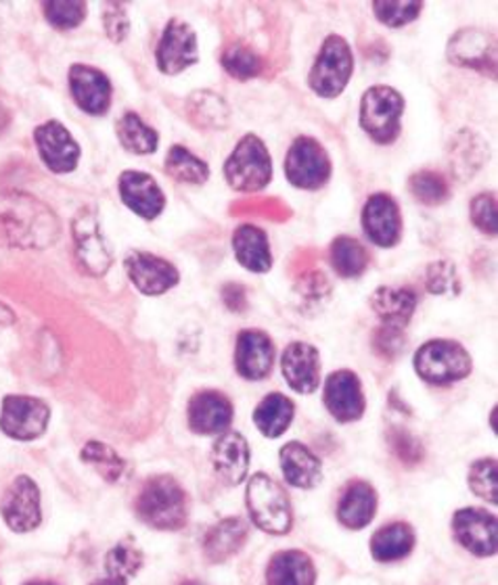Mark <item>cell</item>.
Wrapping results in <instances>:
<instances>
[{"mask_svg":"<svg viewBox=\"0 0 498 585\" xmlns=\"http://www.w3.org/2000/svg\"><path fill=\"white\" fill-rule=\"evenodd\" d=\"M0 232L23 249H44L59 237V223L44 203L25 193H0Z\"/></svg>","mask_w":498,"mask_h":585,"instance_id":"6da1fadb","label":"cell"},{"mask_svg":"<svg viewBox=\"0 0 498 585\" xmlns=\"http://www.w3.org/2000/svg\"><path fill=\"white\" fill-rule=\"evenodd\" d=\"M137 512L153 529L176 531L187 523V494L174 477L158 475L143 485L137 498Z\"/></svg>","mask_w":498,"mask_h":585,"instance_id":"7a4b0ae2","label":"cell"},{"mask_svg":"<svg viewBox=\"0 0 498 585\" xmlns=\"http://www.w3.org/2000/svg\"><path fill=\"white\" fill-rule=\"evenodd\" d=\"M246 500L251 521L262 531L272 535H285L290 531L293 521L290 496L269 475L258 473L249 479Z\"/></svg>","mask_w":498,"mask_h":585,"instance_id":"3957f363","label":"cell"},{"mask_svg":"<svg viewBox=\"0 0 498 585\" xmlns=\"http://www.w3.org/2000/svg\"><path fill=\"white\" fill-rule=\"evenodd\" d=\"M472 356L463 345L448 339L427 342L415 354L416 375L430 384H453L472 372Z\"/></svg>","mask_w":498,"mask_h":585,"instance_id":"277c9868","label":"cell"},{"mask_svg":"<svg viewBox=\"0 0 498 585\" xmlns=\"http://www.w3.org/2000/svg\"><path fill=\"white\" fill-rule=\"evenodd\" d=\"M404 99L390 86H374L360 102V126L379 144H390L400 134Z\"/></svg>","mask_w":498,"mask_h":585,"instance_id":"5b68a950","label":"cell"},{"mask_svg":"<svg viewBox=\"0 0 498 585\" xmlns=\"http://www.w3.org/2000/svg\"><path fill=\"white\" fill-rule=\"evenodd\" d=\"M225 176L241 193L262 191L272 178V160L267 144L258 137H243L225 163Z\"/></svg>","mask_w":498,"mask_h":585,"instance_id":"8992f818","label":"cell"},{"mask_svg":"<svg viewBox=\"0 0 498 585\" xmlns=\"http://www.w3.org/2000/svg\"><path fill=\"white\" fill-rule=\"evenodd\" d=\"M354 59L350 44L342 36H329L323 42V48L312 67L311 84L312 90L323 97V99H335L344 93L348 82L353 78Z\"/></svg>","mask_w":498,"mask_h":585,"instance_id":"52a82bcc","label":"cell"},{"mask_svg":"<svg viewBox=\"0 0 498 585\" xmlns=\"http://www.w3.org/2000/svg\"><path fill=\"white\" fill-rule=\"evenodd\" d=\"M51 410L39 398L7 396L0 405V431L18 442L39 440L48 426Z\"/></svg>","mask_w":498,"mask_h":585,"instance_id":"ba28073f","label":"cell"},{"mask_svg":"<svg viewBox=\"0 0 498 585\" xmlns=\"http://www.w3.org/2000/svg\"><path fill=\"white\" fill-rule=\"evenodd\" d=\"M285 176L295 188L316 191L332 176V162L325 149L311 137H300L285 158Z\"/></svg>","mask_w":498,"mask_h":585,"instance_id":"9c48e42d","label":"cell"},{"mask_svg":"<svg viewBox=\"0 0 498 585\" xmlns=\"http://www.w3.org/2000/svg\"><path fill=\"white\" fill-rule=\"evenodd\" d=\"M0 514L15 533H30L41 526V489L30 477L21 475L2 496Z\"/></svg>","mask_w":498,"mask_h":585,"instance_id":"30bf717a","label":"cell"},{"mask_svg":"<svg viewBox=\"0 0 498 585\" xmlns=\"http://www.w3.org/2000/svg\"><path fill=\"white\" fill-rule=\"evenodd\" d=\"M458 544L476 556H495L498 545L497 517L481 508H463L453 519Z\"/></svg>","mask_w":498,"mask_h":585,"instance_id":"8fae6325","label":"cell"},{"mask_svg":"<svg viewBox=\"0 0 498 585\" xmlns=\"http://www.w3.org/2000/svg\"><path fill=\"white\" fill-rule=\"evenodd\" d=\"M199 59L197 34L187 21L172 20L166 25L162 41L158 44V67L162 74L176 76Z\"/></svg>","mask_w":498,"mask_h":585,"instance_id":"7c38bea8","label":"cell"},{"mask_svg":"<svg viewBox=\"0 0 498 585\" xmlns=\"http://www.w3.org/2000/svg\"><path fill=\"white\" fill-rule=\"evenodd\" d=\"M34 141L44 165L55 174L74 172L80 160V147L59 121H46L36 128Z\"/></svg>","mask_w":498,"mask_h":585,"instance_id":"4fadbf2b","label":"cell"},{"mask_svg":"<svg viewBox=\"0 0 498 585\" xmlns=\"http://www.w3.org/2000/svg\"><path fill=\"white\" fill-rule=\"evenodd\" d=\"M74 241H76V256L78 262L88 274H105L111 256L105 245L104 230L93 209H83L74 220Z\"/></svg>","mask_w":498,"mask_h":585,"instance_id":"5bb4252c","label":"cell"},{"mask_svg":"<svg viewBox=\"0 0 498 585\" xmlns=\"http://www.w3.org/2000/svg\"><path fill=\"white\" fill-rule=\"evenodd\" d=\"M126 272L145 295H164L178 283V270L172 263L145 251H132L126 258Z\"/></svg>","mask_w":498,"mask_h":585,"instance_id":"9a60e30c","label":"cell"},{"mask_svg":"<svg viewBox=\"0 0 498 585\" xmlns=\"http://www.w3.org/2000/svg\"><path fill=\"white\" fill-rule=\"evenodd\" d=\"M325 405L339 423H354L365 414V393L360 379L350 370H337L325 383Z\"/></svg>","mask_w":498,"mask_h":585,"instance_id":"2e32d148","label":"cell"},{"mask_svg":"<svg viewBox=\"0 0 498 585\" xmlns=\"http://www.w3.org/2000/svg\"><path fill=\"white\" fill-rule=\"evenodd\" d=\"M362 230L377 247H394L402 237V218L398 203L386 193L369 197L362 209Z\"/></svg>","mask_w":498,"mask_h":585,"instance_id":"e0dca14e","label":"cell"},{"mask_svg":"<svg viewBox=\"0 0 498 585\" xmlns=\"http://www.w3.org/2000/svg\"><path fill=\"white\" fill-rule=\"evenodd\" d=\"M69 88L76 105L90 116H101L111 105L109 78L90 65L76 63L69 67Z\"/></svg>","mask_w":498,"mask_h":585,"instance_id":"ac0fdd59","label":"cell"},{"mask_svg":"<svg viewBox=\"0 0 498 585\" xmlns=\"http://www.w3.org/2000/svg\"><path fill=\"white\" fill-rule=\"evenodd\" d=\"M274 362V345L262 331H243L237 337L235 366L237 372L248 381H260L269 377Z\"/></svg>","mask_w":498,"mask_h":585,"instance_id":"d6986e66","label":"cell"},{"mask_svg":"<svg viewBox=\"0 0 498 585\" xmlns=\"http://www.w3.org/2000/svg\"><path fill=\"white\" fill-rule=\"evenodd\" d=\"M283 377L293 391L297 393H314L321 384V356L316 347L304 342L291 344L281 358Z\"/></svg>","mask_w":498,"mask_h":585,"instance_id":"ffe728a7","label":"cell"},{"mask_svg":"<svg viewBox=\"0 0 498 585\" xmlns=\"http://www.w3.org/2000/svg\"><path fill=\"white\" fill-rule=\"evenodd\" d=\"M122 202L143 220H155L166 205L164 191L145 172H124L120 176Z\"/></svg>","mask_w":498,"mask_h":585,"instance_id":"44dd1931","label":"cell"},{"mask_svg":"<svg viewBox=\"0 0 498 585\" xmlns=\"http://www.w3.org/2000/svg\"><path fill=\"white\" fill-rule=\"evenodd\" d=\"M448 59L465 69L495 72V42L478 28L461 30L448 44Z\"/></svg>","mask_w":498,"mask_h":585,"instance_id":"7402d4cb","label":"cell"},{"mask_svg":"<svg viewBox=\"0 0 498 585\" xmlns=\"http://www.w3.org/2000/svg\"><path fill=\"white\" fill-rule=\"evenodd\" d=\"M232 421V404L218 391H202L188 404V424L199 435H223Z\"/></svg>","mask_w":498,"mask_h":585,"instance_id":"603a6c76","label":"cell"},{"mask_svg":"<svg viewBox=\"0 0 498 585\" xmlns=\"http://www.w3.org/2000/svg\"><path fill=\"white\" fill-rule=\"evenodd\" d=\"M212 465L218 477L227 484H241L249 470V445L246 437L241 433H223L212 447Z\"/></svg>","mask_w":498,"mask_h":585,"instance_id":"cb8c5ba5","label":"cell"},{"mask_svg":"<svg viewBox=\"0 0 498 585\" xmlns=\"http://www.w3.org/2000/svg\"><path fill=\"white\" fill-rule=\"evenodd\" d=\"M281 468L288 484L300 489H312L323 479L321 461L312 454L311 449L300 442L281 447Z\"/></svg>","mask_w":498,"mask_h":585,"instance_id":"d4e9b609","label":"cell"},{"mask_svg":"<svg viewBox=\"0 0 498 585\" xmlns=\"http://www.w3.org/2000/svg\"><path fill=\"white\" fill-rule=\"evenodd\" d=\"M232 249H235L237 262L249 272H258V274L269 272L272 266L269 239L264 230H260L258 226H251V224L239 226L232 237Z\"/></svg>","mask_w":498,"mask_h":585,"instance_id":"484cf974","label":"cell"},{"mask_svg":"<svg viewBox=\"0 0 498 585\" xmlns=\"http://www.w3.org/2000/svg\"><path fill=\"white\" fill-rule=\"evenodd\" d=\"M371 307L375 314L381 318L383 326L400 328L411 323V316L415 312L416 295L411 289H394V286H381L371 297Z\"/></svg>","mask_w":498,"mask_h":585,"instance_id":"4316f807","label":"cell"},{"mask_svg":"<svg viewBox=\"0 0 498 585\" xmlns=\"http://www.w3.org/2000/svg\"><path fill=\"white\" fill-rule=\"evenodd\" d=\"M316 568L311 556L300 550H285L270 559L267 571L269 585H314Z\"/></svg>","mask_w":498,"mask_h":585,"instance_id":"83f0119b","label":"cell"},{"mask_svg":"<svg viewBox=\"0 0 498 585\" xmlns=\"http://www.w3.org/2000/svg\"><path fill=\"white\" fill-rule=\"evenodd\" d=\"M375 510L377 494L374 487L365 481H356L346 487L337 508V519L348 529H362L374 521Z\"/></svg>","mask_w":498,"mask_h":585,"instance_id":"f1b7e54d","label":"cell"},{"mask_svg":"<svg viewBox=\"0 0 498 585\" xmlns=\"http://www.w3.org/2000/svg\"><path fill=\"white\" fill-rule=\"evenodd\" d=\"M248 540V527L241 519L229 517L212 527L204 542V552L212 563H225L235 556Z\"/></svg>","mask_w":498,"mask_h":585,"instance_id":"f546056e","label":"cell"},{"mask_svg":"<svg viewBox=\"0 0 498 585\" xmlns=\"http://www.w3.org/2000/svg\"><path fill=\"white\" fill-rule=\"evenodd\" d=\"M415 548V531L407 523L381 527L371 540V554L379 563H394L411 554Z\"/></svg>","mask_w":498,"mask_h":585,"instance_id":"4dcf8cb0","label":"cell"},{"mask_svg":"<svg viewBox=\"0 0 498 585\" xmlns=\"http://www.w3.org/2000/svg\"><path fill=\"white\" fill-rule=\"evenodd\" d=\"M293 414H295V408H293L290 398H285L281 393H270L256 408L253 423L264 437L277 440L290 429Z\"/></svg>","mask_w":498,"mask_h":585,"instance_id":"1f68e13d","label":"cell"},{"mask_svg":"<svg viewBox=\"0 0 498 585\" xmlns=\"http://www.w3.org/2000/svg\"><path fill=\"white\" fill-rule=\"evenodd\" d=\"M187 111L191 120L195 121L202 128H227L229 123V107L223 97L209 93V90H199L188 97Z\"/></svg>","mask_w":498,"mask_h":585,"instance_id":"d6a6232c","label":"cell"},{"mask_svg":"<svg viewBox=\"0 0 498 585\" xmlns=\"http://www.w3.org/2000/svg\"><path fill=\"white\" fill-rule=\"evenodd\" d=\"M118 139L128 153L149 155L158 149L160 137L137 113H126L118 121Z\"/></svg>","mask_w":498,"mask_h":585,"instance_id":"836d02e7","label":"cell"},{"mask_svg":"<svg viewBox=\"0 0 498 585\" xmlns=\"http://www.w3.org/2000/svg\"><path fill=\"white\" fill-rule=\"evenodd\" d=\"M333 270L344 279L360 277L369 266L367 249L350 237H339L332 245Z\"/></svg>","mask_w":498,"mask_h":585,"instance_id":"e575fe53","label":"cell"},{"mask_svg":"<svg viewBox=\"0 0 498 585\" xmlns=\"http://www.w3.org/2000/svg\"><path fill=\"white\" fill-rule=\"evenodd\" d=\"M167 174L183 184H204L209 178L208 163L195 158L185 147H172L166 158Z\"/></svg>","mask_w":498,"mask_h":585,"instance_id":"d590c367","label":"cell"},{"mask_svg":"<svg viewBox=\"0 0 498 585\" xmlns=\"http://www.w3.org/2000/svg\"><path fill=\"white\" fill-rule=\"evenodd\" d=\"M84 463L86 465L95 466L97 473L104 477L105 481L116 484L124 477L126 463L120 458V454L101 442H90L83 447Z\"/></svg>","mask_w":498,"mask_h":585,"instance_id":"8d00e7d4","label":"cell"},{"mask_svg":"<svg viewBox=\"0 0 498 585\" xmlns=\"http://www.w3.org/2000/svg\"><path fill=\"white\" fill-rule=\"evenodd\" d=\"M105 566H107L109 577L126 582L141 571L143 552L137 548V544L126 540V542H120L116 548L109 550V554L105 559Z\"/></svg>","mask_w":498,"mask_h":585,"instance_id":"74e56055","label":"cell"},{"mask_svg":"<svg viewBox=\"0 0 498 585\" xmlns=\"http://www.w3.org/2000/svg\"><path fill=\"white\" fill-rule=\"evenodd\" d=\"M223 65L227 69V74H230L232 78L237 80H249V78H256L260 72H262V61L260 57L239 42L229 44L223 53Z\"/></svg>","mask_w":498,"mask_h":585,"instance_id":"f35d334b","label":"cell"},{"mask_svg":"<svg viewBox=\"0 0 498 585\" xmlns=\"http://www.w3.org/2000/svg\"><path fill=\"white\" fill-rule=\"evenodd\" d=\"M375 18L388 28H402L419 18L423 2H404V0H379L374 2Z\"/></svg>","mask_w":498,"mask_h":585,"instance_id":"ab89813d","label":"cell"},{"mask_svg":"<svg viewBox=\"0 0 498 585\" xmlns=\"http://www.w3.org/2000/svg\"><path fill=\"white\" fill-rule=\"evenodd\" d=\"M409 188L416 202L423 205H440L448 197V184L436 172H416L409 181Z\"/></svg>","mask_w":498,"mask_h":585,"instance_id":"60d3db41","label":"cell"},{"mask_svg":"<svg viewBox=\"0 0 498 585\" xmlns=\"http://www.w3.org/2000/svg\"><path fill=\"white\" fill-rule=\"evenodd\" d=\"M497 473V461L495 458L478 461L469 470V487H472V491L481 500L490 502V505H497L498 502Z\"/></svg>","mask_w":498,"mask_h":585,"instance_id":"b9f144b4","label":"cell"},{"mask_svg":"<svg viewBox=\"0 0 498 585\" xmlns=\"http://www.w3.org/2000/svg\"><path fill=\"white\" fill-rule=\"evenodd\" d=\"M44 15L51 25L69 30L83 23L86 18V4L80 0H51L44 2Z\"/></svg>","mask_w":498,"mask_h":585,"instance_id":"7bdbcfd3","label":"cell"},{"mask_svg":"<svg viewBox=\"0 0 498 585\" xmlns=\"http://www.w3.org/2000/svg\"><path fill=\"white\" fill-rule=\"evenodd\" d=\"M479 139L476 134H465L458 139L455 149L451 151V162H453V172H457L461 178H469L476 170H479V165L484 163L486 158V151H479V153H472L469 151L478 144Z\"/></svg>","mask_w":498,"mask_h":585,"instance_id":"ee69618b","label":"cell"},{"mask_svg":"<svg viewBox=\"0 0 498 585\" xmlns=\"http://www.w3.org/2000/svg\"><path fill=\"white\" fill-rule=\"evenodd\" d=\"M472 220L481 232L490 237L497 235V197L492 193L478 195L472 202Z\"/></svg>","mask_w":498,"mask_h":585,"instance_id":"f6af8a7d","label":"cell"},{"mask_svg":"<svg viewBox=\"0 0 498 585\" xmlns=\"http://www.w3.org/2000/svg\"><path fill=\"white\" fill-rule=\"evenodd\" d=\"M457 270L451 262H436L427 268V291L434 295L453 293L457 289Z\"/></svg>","mask_w":498,"mask_h":585,"instance_id":"bcb514c9","label":"cell"},{"mask_svg":"<svg viewBox=\"0 0 498 585\" xmlns=\"http://www.w3.org/2000/svg\"><path fill=\"white\" fill-rule=\"evenodd\" d=\"M392 442V449L396 456L407 463V465H416L423 461V445L416 442L411 433H407L404 429H394L390 435Z\"/></svg>","mask_w":498,"mask_h":585,"instance_id":"7dc6e473","label":"cell"},{"mask_svg":"<svg viewBox=\"0 0 498 585\" xmlns=\"http://www.w3.org/2000/svg\"><path fill=\"white\" fill-rule=\"evenodd\" d=\"M104 23L105 30H107V36L111 41L122 42L128 36L130 21H128V15H126V9L122 4L107 2L105 4Z\"/></svg>","mask_w":498,"mask_h":585,"instance_id":"c3c4849f","label":"cell"},{"mask_svg":"<svg viewBox=\"0 0 498 585\" xmlns=\"http://www.w3.org/2000/svg\"><path fill=\"white\" fill-rule=\"evenodd\" d=\"M407 345V339L402 335L400 328H390V326H381L375 335V349L383 356V358H394L402 347Z\"/></svg>","mask_w":498,"mask_h":585,"instance_id":"681fc988","label":"cell"},{"mask_svg":"<svg viewBox=\"0 0 498 585\" xmlns=\"http://www.w3.org/2000/svg\"><path fill=\"white\" fill-rule=\"evenodd\" d=\"M9 121H11V113H9V109L0 102V132L9 126Z\"/></svg>","mask_w":498,"mask_h":585,"instance_id":"f907efd6","label":"cell"},{"mask_svg":"<svg viewBox=\"0 0 498 585\" xmlns=\"http://www.w3.org/2000/svg\"><path fill=\"white\" fill-rule=\"evenodd\" d=\"M93 585H126V582H122V579H113V577H107V579H99V582H95Z\"/></svg>","mask_w":498,"mask_h":585,"instance_id":"816d5d0a","label":"cell"},{"mask_svg":"<svg viewBox=\"0 0 498 585\" xmlns=\"http://www.w3.org/2000/svg\"><path fill=\"white\" fill-rule=\"evenodd\" d=\"M2 314H7V316H13V314H11V312H9L4 305H0V323H7V321L2 318Z\"/></svg>","mask_w":498,"mask_h":585,"instance_id":"f5cc1de1","label":"cell"},{"mask_svg":"<svg viewBox=\"0 0 498 585\" xmlns=\"http://www.w3.org/2000/svg\"><path fill=\"white\" fill-rule=\"evenodd\" d=\"M25 585H55V584H46V582H30V584Z\"/></svg>","mask_w":498,"mask_h":585,"instance_id":"db71d44e","label":"cell"},{"mask_svg":"<svg viewBox=\"0 0 498 585\" xmlns=\"http://www.w3.org/2000/svg\"><path fill=\"white\" fill-rule=\"evenodd\" d=\"M183 585H204V584H199V582H187V584H183Z\"/></svg>","mask_w":498,"mask_h":585,"instance_id":"11a10c76","label":"cell"}]
</instances>
